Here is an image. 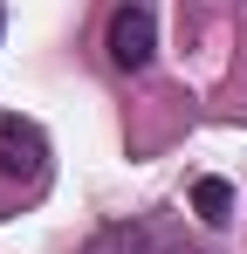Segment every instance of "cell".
I'll use <instances>...</instances> for the list:
<instances>
[{"instance_id":"1","label":"cell","mask_w":247,"mask_h":254,"mask_svg":"<svg viewBox=\"0 0 247 254\" xmlns=\"http://www.w3.org/2000/svg\"><path fill=\"white\" fill-rule=\"evenodd\" d=\"M103 42H110V62H117V69H130V76L151 69V55H158V21H151V7H117Z\"/></svg>"},{"instance_id":"2","label":"cell","mask_w":247,"mask_h":254,"mask_svg":"<svg viewBox=\"0 0 247 254\" xmlns=\"http://www.w3.org/2000/svg\"><path fill=\"white\" fill-rule=\"evenodd\" d=\"M0 172H7V179H28V172H41V130H35V124L0 117Z\"/></svg>"},{"instance_id":"3","label":"cell","mask_w":247,"mask_h":254,"mask_svg":"<svg viewBox=\"0 0 247 254\" xmlns=\"http://www.w3.org/2000/svg\"><path fill=\"white\" fill-rule=\"evenodd\" d=\"M192 213H199L206 227H227V220H234V186H227V179H213V172H206L199 186H192Z\"/></svg>"},{"instance_id":"4","label":"cell","mask_w":247,"mask_h":254,"mask_svg":"<svg viewBox=\"0 0 247 254\" xmlns=\"http://www.w3.org/2000/svg\"><path fill=\"white\" fill-rule=\"evenodd\" d=\"M158 254H192V248H158Z\"/></svg>"}]
</instances>
